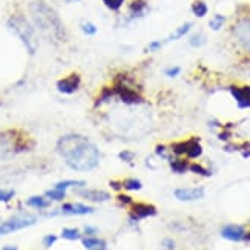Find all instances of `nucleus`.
I'll return each mask as SVG.
<instances>
[{
  "label": "nucleus",
  "instance_id": "obj_19",
  "mask_svg": "<svg viewBox=\"0 0 250 250\" xmlns=\"http://www.w3.org/2000/svg\"><path fill=\"white\" fill-rule=\"evenodd\" d=\"M114 97H115V91L112 86H109V88H103V91L99 94V99L95 102V107H100V104H103V103H109Z\"/></svg>",
  "mask_w": 250,
  "mask_h": 250
},
{
  "label": "nucleus",
  "instance_id": "obj_22",
  "mask_svg": "<svg viewBox=\"0 0 250 250\" xmlns=\"http://www.w3.org/2000/svg\"><path fill=\"white\" fill-rule=\"evenodd\" d=\"M227 21V17L223 16V14H215L210 20H209V28L212 31H220Z\"/></svg>",
  "mask_w": 250,
  "mask_h": 250
},
{
  "label": "nucleus",
  "instance_id": "obj_38",
  "mask_svg": "<svg viewBox=\"0 0 250 250\" xmlns=\"http://www.w3.org/2000/svg\"><path fill=\"white\" fill-rule=\"evenodd\" d=\"M163 247H165L166 250H173L175 249V243H173L172 240H165L163 241Z\"/></svg>",
  "mask_w": 250,
  "mask_h": 250
},
{
  "label": "nucleus",
  "instance_id": "obj_2",
  "mask_svg": "<svg viewBox=\"0 0 250 250\" xmlns=\"http://www.w3.org/2000/svg\"><path fill=\"white\" fill-rule=\"evenodd\" d=\"M29 16L31 23L34 25L36 31L48 39L52 43H62L66 40V28H64L62 19L43 0H34L29 3Z\"/></svg>",
  "mask_w": 250,
  "mask_h": 250
},
{
  "label": "nucleus",
  "instance_id": "obj_15",
  "mask_svg": "<svg viewBox=\"0 0 250 250\" xmlns=\"http://www.w3.org/2000/svg\"><path fill=\"white\" fill-rule=\"evenodd\" d=\"M77 195H80L82 198L89 200V201H95V203H103L109 200V193L103 192V190H89V189H79Z\"/></svg>",
  "mask_w": 250,
  "mask_h": 250
},
{
  "label": "nucleus",
  "instance_id": "obj_5",
  "mask_svg": "<svg viewBox=\"0 0 250 250\" xmlns=\"http://www.w3.org/2000/svg\"><path fill=\"white\" fill-rule=\"evenodd\" d=\"M170 150L173 152V155L175 157L186 155L189 160L200 158L203 155V146L200 143L198 137H192L186 141H177V143H172Z\"/></svg>",
  "mask_w": 250,
  "mask_h": 250
},
{
  "label": "nucleus",
  "instance_id": "obj_43",
  "mask_svg": "<svg viewBox=\"0 0 250 250\" xmlns=\"http://www.w3.org/2000/svg\"><path fill=\"white\" fill-rule=\"evenodd\" d=\"M66 3H74V2H80V0H64Z\"/></svg>",
  "mask_w": 250,
  "mask_h": 250
},
{
  "label": "nucleus",
  "instance_id": "obj_42",
  "mask_svg": "<svg viewBox=\"0 0 250 250\" xmlns=\"http://www.w3.org/2000/svg\"><path fill=\"white\" fill-rule=\"evenodd\" d=\"M244 240H246V241H250V232H246V235H244Z\"/></svg>",
  "mask_w": 250,
  "mask_h": 250
},
{
  "label": "nucleus",
  "instance_id": "obj_11",
  "mask_svg": "<svg viewBox=\"0 0 250 250\" xmlns=\"http://www.w3.org/2000/svg\"><path fill=\"white\" fill-rule=\"evenodd\" d=\"M149 13V5L146 0H130L127 5V19L135 20L145 17Z\"/></svg>",
  "mask_w": 250,
  "mask_h": 250
},
{
  "label": "nucleus",
  "instance_id": "obj_35",
  "mask_svg": "<svg viewBox=\"0 0 250 250\" xmlns=\"http://www.w3.org/2000/svg\"><path fill=\"white\" fill-rule=\"evenodd\" d=\"M117 200L120 201V204H122V206H130V204L134 203V201H132V198H130V197H127V195H123V193H120V195H118V197H117Z\"/></svg>",
  "mask_w": 250,
  "mask_h": 250
},
{
  "label": "nucleus",
  "instance_id": "obj_17",
  "mask_svg": "<svg viewBox=\"0 0 250 250\" xmlns=\"http://www.w3.org/2000/svg\"><path fill=\"white\" fill-rule=\"evenodd\" d=\"M83 246L88 250H106V241L95 236H86L82 240Z\"/></svg>",
  "mask_w": 250,
  "mask_h": 250
},
{
  "label": "nucleus",
  "instance_id": "obj_40",
  "mask_svg": "<svg viewBox=\"0 0 250 250\" xmlns=\"http://www.w3.org/2000/svg\"><path fill=\"white\" fill-rule=\"evenodd\" d=\"M109 184H111V188L115 189V190H120V189L123 188V184H122V183H117V181H111Z\"/></svg>",
  "mask_w": 250,
  "mask_h": 250
},
{
  "label": "nucleus",
  "instance_id": "obj_6",
  "mask_svg": "<svg viewBox=\"0 0 250 250\" xmlns=\"http://www.w3.org/2000/svg\"><path fill=\"white\" fill-rule=\"evenodd\" d=\"M230 32L233 39L240 43L246 51H250V16L238 19L233 23Z\"/></svg>",
  "mask_w": 250,
  "mask_h": 250
},
{
  "label": "nucleus",
  "instance_id": "obj_14",
  "mask_svg": "<svg viewBox=\"0 0 250 250\" xmlns=\"http://www.w3.org/2000/svg\"><path fill=\"white\" fill-rule=\"evenodd\" d=\"M92 212H94L92 208L84 204H79V203H66V204H63L60 209V213H64V215H86Z\"/></svg>",
  "mask_w": 250,
  "mask_h": 250
},
{
  "label": "nucleus",
  "instance_id": "obj_13",
  "mask_svg": "<svg viewBox=\"0 0 250 250\" xmlns=\"http://www.w3.org/2000/svg\"><path fill=\"white\" fill-rule=\"evenodd\" d=\"M244 235H246V230L243 226H236V224H229L221 229V236L226 238V240L229 241H241L244 240Z\"/></svg>",
  "mask_w": 250,
  "mask_h": 250
},
{
  "label": "nucleus",
  "instance_id": "obj_27",
  "mask_svg": "<svg viewBox=\"0 0 250 250\" xmlns=\"http://www.w3.org/2000/svg\"><path fill=\"white\" fill-rule=\"evenodd\" d=\"M204 43H206V36L203 32H197V34L190 36V39H189V45L193 48H200L204 45Z\"/></svg>",
  "mask_w": 250,
  "mask_h": 250
},
{
  "label": "nucleus",
  "instance_id": "obj_9",
  "mask_svg": "<svg viewBox=\"0 0 250 250\" xmlns=\"http://www.w3.org/2000/svg\"><path fill=\"white\" fill-rule=\"evenodd\" d=\"M82 86V77L77 72H71L66 77H63L57 82V91L64 95L75 94Z\"/></svg>",
  "mask_w": 250,
  "mask_h": 250
},
{
  "label": "nucleus",
  "instance_id": "obj_8",
  "mask_svg": "<svg viewBox=\"0 0 250 250\" xmlns=\"http://www.w3.org/2000/svg\"><path fill=\"white\" fill-rule=\"evenodd\" d=\"M157 215V208L147 203H132L130 204V210H129V218L130 221H141L145 218H150V216Z\"/></svg>",
  "mask_w": 250,
  "mask_h": 250
},
{
  "label": "nucleus",
  "instance_id": "obj_23",
  "mask_svg": "<svg viewBox=\"0 0 250 250\" xmlns=\"http://www.w3.org/2000/svg\"><path fill=\"white\" fill-rule=\"evenodd\" d=\"M104 8H107L112 13H120V9L123 8L126 0H102Z\"/></svg>",
  "mask_w": 250,
  "mask_h": 250
},
{
  "label": "nucleus",
  "instance_id": "obj_7",
  "mask_svg": "<svg viewBox=\"0 0 250 250\" xmlns=\"http://www.w3.org/2000/svg\"><path fill=\"white\" fill-rule=\"evenodd\" d=\"M36 223H37V220L34 216H29V215L14 216V218H11V220L0 224V235H8V233L21 230V229H26V227L34 226Z\"/></svg>",
  "mask_w": 250,
  "mask_h": 250
},
{
  "label": "nucleus",
  "instance_id": "obj_20",
  "mask_svg": "<svg viewBox=\"0 0 250 250\" xmlns=\"http://www.w3.org/2000/svg\"><path fill=\"white\" fill-rule=\"evenodd\" d=\"M170 169L175 173H184L189 170V163L186 160H181L180 157H177L175 160H170Z\"/></svg>",
  "mask_w": 250,
  "mask_h": 250
},
{
  "label": "nucleus",
  "instance_id": "obj_24",
  "mask_svg": "<svg viewBox=\"0 0 250 250\" xmlns=\"http://www.w3.org/2000/svg\"><path fill=\"white\" fill-rule=\"evenodd\" d=\"M46 198L49 200V201H63L64 200V197H66V190H60V189H51V190H48L46 193Z\"/></svg>",
  "mask_w": 250,
  "mask_h": 250
},
{
  "label": "nucleus",
  "instance_id": "obj_33",
  "mask_svg": "<svg viewBox=\"0 0 250 250\" xmlns=\"http://www.w3.org/2000/svg\"><path fill=\"white\" fill-rule=\"evenodd\" d=\"M165 43H163V40H155V42H150L149 46H147V51L149 52H154V51H158Z\"/></svg>",
  "mask_w": 250,
  "mask_h": 250
},
{
  "label": "nucleus",
  "instance_id": "obj_12",
  "mask_svg": "<svg viewBox=\"0 0 250 250\" xmlns=\"http://www.w3.org/2000/svg\"><path fill=\"white\" fill-rule=\"evenodd\" d=\"M175 198L180 201H197L204 197L203 188H193V189H177L173 192Z\"/></svg>",
  "mask_w": 250,
  "mask_h": 250
},
{
  "label": "nucleus",
  "instance_id": "obj_18",
  "mask_svg": "<svg viewBox=\"0 0 250 250\" xmlns=\"http://www.w3.org/2000/svg\"><path fill=\"white\" fill-rule=\"evenodd\" d=\"M190 9H192V14L195 17H198V19L206 17L209 13V6H208V3L204 2V0H195V2L192 3V6H190Z\"/></svg>",
  "mask_w": 250,
  "mask_h": 250
},
{
  "label": "nucleus",
  "instance_id": "obj_28",
  "mask_svg": "<svg viewBox=\"0 0 250 250\" xmlns=\"http://www.w3.org/2000/svg\"><path fill=\"white\" fill-rule=\"evenodd\" d=\"M62 236L64 238V240L75 241V240H79V238H80V232L77 229H63Z\"/></svg>",
  "mask_w": 250,
  "mask_h": 250
},
{
  "label": "nucleus",
  "instance_id": "obj_16",
  "mask_svg": "<svg viewBox=\"0 0 250 250\" xmlns=\"http://www.w3.org/2000/svg\"><path fill=\"white\" fill-rule=\"evenodd\" d=\"M192 23H190V21H186V23H183L180 28H177L175 31H173L172 32V34L167 37V39H165V40H163V43H169V42H175V40H180L181 37H184V36H186L188 34V32L192 29Z\"/></svg>",
  "mask_w": 250,
  "mask_h": 250
},
{
  "label": "nucleus",
  "instance_id": "obj_25",
  "mask_svg": "<svg viewBox=\"0 0 250 250\" xmlns=\"http://www.w3.org/2000/svg\"><path fill=\"white\" fill-rule=\"evenodd\" d=\"M84 186V181H74V180H66V181H60L56 184V189L60 190H66L69 188H83Z\"/></svg>",
  "mask_w": 250,
  "mask_h": 250
},
{
  "label": "nucleus",
  "instance_id": "obj_41",
  "mask_svg": "<svg viewBox=\"0 0 250 250\" xmlns=\"http://www.w3.org/2000/svg\"><path fill=\"white\" fill-rule=\"evenodd\" d=\"M2 250H19L17 247H14V246H5Z\"/></svg>",
  "mask_w": 250,
  "mask_h": 250
},
{
  "label": "nucleus",
  "instance_id": "obj_30",
  "mask_svg": "<svg viewBox=\"0 0 250 250\" xmlns=\"http://www.w3.org/2000/svg\"><path fill=\"white\" fill-rule=\"evenodd\" d=\"M80 28L86 36H95L97 34V26L94 23H91V21H83V23L80 25Z\"/></svg>",
  "mask_w": 250,
  "mask_h": 250
},
{
  "label": "nucleus",
  "instance_id": "obj_34",
  "mask_svg": "<svg viewBox=\"0 0 250 250\" xmlns=\"http://www.w3.org/2000/svg\"><path fill=\"white\" fill-rule=\"evenodd\" d=\"M57 241V236L56 235H48L43 238V244H45V247H52L54 244H56Z\"/></svg>",
  "mask_w": 250,
  "mask_h": 250
},
{
  "label": "nucleus",
  "instance_id": "obj_29",
  "mask_svg": "<svg viewBox=\"0 0 250 250\" xmlns=\"http://www.w3.org/2000/svg\"><path fill=\"white\" fill-rule=\"evenodd\" d=\"M189 170L197 173V175H201V177H210V170L203 167L201 165H189Z\"/></svg>",
  "mask_w": 250,
  "mask_h": 250
},
{
  "label": "nucleus",
  "instance_id": "obj_31",
  "mask_svg": "<svg viewBox=\"0 0 250 250\" xmlns=\"http://www.w3.org/2000/svg\"><path fill=\"white\" fill-rule=\"evenodd\" d=\"M16 197V192L14 190H3L0 189V203H8Z\"/></svg>",
  "mask_w": 250,
  "mask_h": 250
},
{
  "label": "nucleus",
  "instance_id": "obj_37",
  "mask_svg": "<svg viewBox=\"0 0 250 250\" xmlns=\"http://www.w3.org/2000/svg\"><path fill=\"white\" fill-rule=\"evenodd\" d=\"M166 150H167V147H166V146H163V145H158V146H157V149H155L157 155H160V157H163V158H167Z\"/></svg>",
  "mask_w": 250,
  "mask_h": 250
},
{
  "label": "nucleus",
  "instance_id": "obj_39",
  "mask_svg": "<svg viewBox=\"0 0 250 250\" xmlns=\"http://www.w3.org/2000/svg\"><path fill=\"white\" fill-rule=\"evenodd\" d=\"M84 233L88 235V236H94V235L97 233V229H95V227L88 226V227H84Z\"/></svg>",
  "mask_w": 250,
  "mask_h": 250
},
{
  "label": "nucleus",
  "instance_id": "obj_1",
  "mask_svg": "<svg viewBox=\"0 0 250 250\" xmlns=\"http://www.w3.org/2000/svg\"><path fill=\"white\" fill-rule=\"evenodd\" d=\"M57 152L66 165L79 172H89L100 163V150L80 134H68L59 138Z\"/></svg>",
  "mask_w": 250,
  "mask_h": 250
},
{
  "label": "nucleus",
  "instance_id": "obj_26",
  "mask_svg": "<svg viewBox=\"0 0 250 250\" xmlns=\"http://www.w3.org/2000/svg\"><path fill=\"white\" fill-rule=\"evenodd\" d=\"M122 184H123V189H126V190H140L141 188H143L141 181L137 178H127Z\"/></svg>",
  "mask_w": 250,
  "mask_h": 250
},
{
  "label": "nucleus",
  "instance_id": "obj_4",
  "mask_svg": "<svg viewBox=\"0 0 250 250\" xmlns=\"http://www.w3.org/2000/svg\"><path fill=\"white\" fill-rule=\"evenodd\" d=\"M112 88L115 91V97H118L125 104L129 106H135V104H141L145 102L143 95L140 94V91H137L134 88V83L130 80L126 74H118L114 79V84Z\"/></svg>",
  "mask_w": 250,
  "mask_h": 250
},
{
  "label": "nucleus",
  "instance_id": "obj_3",
  "mask_svg": "<svg viewBox=\"0 0 250 250\" xmlns=\"http://www.w3.org/2000/svg\"><path fill=\"white\" fill-rule=\"evenodd\" d=\"M6 26L14 32V34L20 39V42L23 43V46L26 51L31 54H36L39 48V37H37V31L34 25L20 13L11 14L6 20Z\"/></svg>",
  "mask_w": 250,
  "mask_h": 250
},
{
  "label": "nucleus",
  "instance_id": "obj_21",
  "mask_svg": "<svg viewBox=\"0 0 250 250\" xmlns=\"http://www.w3.org/2000/svg\"><path fill=\"white\" fill-rule=\"evenodd\" d=\"M26 204L29 208H36V209H46L49 208V200L45 197H31L26 200Z\"/></svg>",
  "mask_w": 250,
  "mask_h": 250
},
{
  "label": "nucleus",
  "instance_id": "obj_36",
  "mask_svg": "<svg viewBox=\"0 0 250 250\" xmlns=\"http://www.w3.org/2000/svg\"><path fill=\"white\" fill-rule=\"evenodd\" d=\"M180 72H181V68H180V66H173V68L166 69V75H167V77H170V79H173V77H177V75H180Z\"/></svg>",
  "mask_w": 250,
  "mask_h": 250
},
{
  "label": "nucleus",
  "instance_id": "obj_10",
  "mask_svg": "<svg viewBox=\"0 0 250 250\" xmlns=\"http://www.w3.org/2000/svg\"><path fill=\"white\" fill-rule=\"evenodd\" d=\"M229 92L240 109H250V86H229Z\"/></svg>",
  "mask_w": 250,
  "mask_h": 250
},
{
  "label": "nucleus",
  "instance_id": "obj_32",
  "mask_svg": "<svg viewBox=\"0 0 250 250\" xmlns=\"http://www.w3.org/2000/svg\"><path fill=\"white\" fill-rule=\"evenodd\" d=\"M118 158L126 161V163H130V161L134 160V154H132V152H129V150H123V152L118 154Z\"/></svg>",
  "mask_w": 250,
  "mask_h": 250
}]
</instances>
